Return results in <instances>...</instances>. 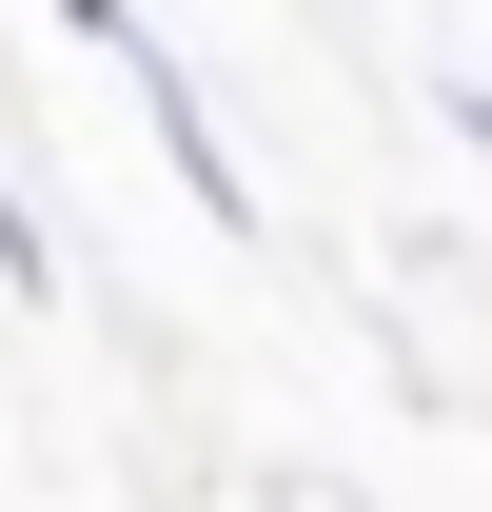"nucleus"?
<instances>
[{
	"instance_id": "1",
	"label": "nucleus",
	"mask_w": 492,
	"mask_h": 512,
	"mask_svg": "<svg viewBox=\"0 0 492 512\" xmlns=\"http://www.w3.org/2000/svg\"><path fill=\"white\" fill-rule=\"evenodd\" d=\"M60 20H79V40H99L119 79H138V119H158V158H178V197L217 217V237H237V217H256V178H237V138H217V99L178 79V40H158L138 0H60Z\"/></svg>"
},
{
	"instance_id": "2",
	"label": "nucleus",
	"mask_w": 492,
	"mask_h": 512,
	"mask_svg": "<svg viewBox=\"0 0 492 512\" xmlns=\"http://www.w3.org/2000/svg\"><path fill=\"white\" fill-rule=\"evenodd\" d=\"M0 296H60V237L20 217V178H0Z\"/></svg>"
},
{
	"instance_id": "3",
	"label": "nucleus",
	"mask_w": 492,
	"mask_h": 512,
	"mask_svg": "<svg viewBox=\"0 0 492 512\" xmlns=\"http://www.w3.org/2000/svg\"><path fill=\"white\" fill-rule=\"evenodd\" d=\"M453 138H473V178H492V79H453Z\"/></svg>"
}]
</instances>
